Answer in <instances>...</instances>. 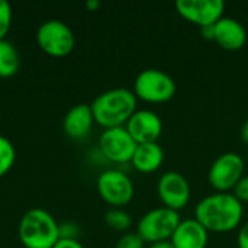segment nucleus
<instances>
[{
    "mask_svg": "<svg viewBox=\"0 0 248 248\" xmlns=\"http://www.w3.org/2000/svg\"><path fill=\"white\" fill-rule=\"evenodd\" d=\"M243 217V203L230 192L208 195L195 208V219L209 232H231L241 224Z\"/></svg>",
    "mask_w": 248,
    "mask_h": 248,
    "instance_id": "obj_1",
    "label": "nucleus"
},
{
    "mask_svg": "<svg viewBox=\"0 0 248 248\" xmlns=\"http://www.w3.org/2000/svg\"><path fill=\"white\" fill-rule=\"evenodd\" d=\"M94 122L105 129L126 125L137 112V96L132 90L116 87L100 93L90 105Z\"/></svg>",
    "mask_w": 248,
    "mask_h": 248,
    "instance_id": "obj_2",
    "label": "nucleus"
},
{
    "mask_svg": "<svg viewBox=\"0 0 248 248\" xmlns=\"http://www.w3.org/2000/svg\"><path fill=\"white\" fill-rule=\"evenodd\" d=\"M17 232L26 248H52L60 240V225L49 212L41 208L23 214Z\"/></svg>",
    "mask_w": 248,
    "mask_h": 248,
    "instance_id": "obj_3",
    "label": "nucleus"
},
{
    "mask_svg": "<svg viewBox=\"0 0 248 248\" xmlns=\"http://www.w3.org/2000/svg\"><path fill=\"white\" fill-rule=\"evenodd\" d=\"M177 86L173 77L157 68L142 70L134 81L137 99L148 103H164L176 94Z\"/></svg>",
    "mask_w": 248,
    "mask_h": 248,
    "instance_id": "obj_4",
    "label": "nucleus"
},
{
    "mask_svg": "<svg viewBox=\"0 0 248 248\" xmlns=\"http://www.w3.org/2000/svg\"><path fill=\"white\" fill-rule=\"evenodd\" d=\"M180 221L179 212L166 206L155 208L142 215L137 227V234L150 244L167 241L171 238Z\"/></svg>",
    "mask_w": 248,
    "mask_h": 248,
    "instance_id": "obj_5",
    "label": "nucleus"
},
{
    "mask_svg": "<svg viewBox=\"0 0 248 248\" xmlns=\"http://www.w3.org/2000/svg\"><path fill=\"white\" fill-rule=\"evenodd\" d=\"M39 48L51 57H65L74 49L76 38L71 28L57 19L44 22L36 32Z\"/></svg>",
    "mask_w": 248,
    "mask_h": 248,
    "instance_id": "obj_6",
    "label": "nucleus"
},
{
    "mask_svg": "<svg viewBox=\"0 0 248 248\" xmlns=\"http://www.w3.org/2000/svg\"><path fill=\"white\" fill-rule=\"evenodd\" d=\"M246 164L240 154L228 151L219 155L211 166L208 180L217 192L234 190L237 183L244 176Z\"/></svg>",
    "mask_w": 248,
    "mask_h": 248,
    "instance_id": "obj_7",
    "label": "nucleus"
},
{
    "mask_svg": "<svg viewBox=\"0 0 248 248\" xmlns=\"http://www.w3.org/2000/svg\"><path fill=\"white\" fill-rule=\"evenodd\" d=\"M96 186L100 198L115 208L128 205L135 193L131 177L124 171L115 169L103 171L97 177Z\"/></svg>",
    "mask_w": 248,
    "mask_h": 248,
    "instance_id": "obj_8",
    "label": "nucleus"
},
{
    "mask_svg": "<svg viewBox=\"0 0 248 248\" xmlns=\"http://www.w3.org/2000/svg\"><path fill=\"white\" fill-rule=\"evenodd\" d=\"M137 142L125 126L105 129L99 140L100 153L112 163H129L137 150Z\"/></svg>",
    "mask_w": 248,
    "mask_h": 248,
    "instance_id": "obj_9",
    "label": "nucleus"
},
{
    "mask_svg": "<svg viewBox=\"0 0 248 248\" xmlns=\"http://www.w3.org/2000/svg\"><path fill=\"white\" fill-rule=\"evenodd\" d=\"M176 9L186 20L205 28L215 25L225 10L222 0H177Z\"/></svg>",
    "mask_w": 248,
    "mask_h": 248,
    "instance_id": "obj_10",
    "label": "nucleus"
},
{
    "mask_svg": "<svg viewBox=\"0 0 248 248\" xmlns=\"http://www.w3.org/2000/svg\"><path fill=\"white\" fill-rule=\"evenodd\" d=\"M158 196L163 205L169 209L179 212L190 201V185L187 179L179 171H167L158 179Z\"/></svg>",
    "mask_w": 248,
    "mask_h": 248,
    "instance_id": "obj_11",
    "label": "nucleus"
},
{
    "mask_svg": "<svg viewBox=\"0 0 248 248\" xmlns=\"http://www.w3.org/2000/svg\"><path fill=\"white\" fill-rule=\"evenodd\" d=\"M125 128L137 144L157 142L163 132V121L154 110L141 109L129 118Z\"/></svg>",
    "mask_w": 248,
    "mask_h": 248,
    "instance_id": "obj_12",
    "label": "nucleus"
},
{
    "mask_svg": "<svg viewBox=\"0 0 248 248\" xmlns=\"http://www.w3.org/2000/svg\"><path fill=\"white\" fill-rule=\"evenodd\" d=\"M214 41L227 51H238L247 42V31L240 20L222 16L214 25Z\"/></svg>",
    "mask_w": 248,
    "mask_h": 248,
    "instance_id": "obj_13",
    "label": "nucleus"
},
{
    "mask_svg": "<svg viewBox=\"0 0 248 248\" xmlns=\"http://www.w3.org/2000/svg\"><path fill=\"white\" fill-rule=\"evenodd\" d=\"M170 241L176 248H206L209 231L195 218L182 219Z\"/></svg>",
    "mask_w": 248,
    "mask_h": 248,
    "instance_id": "obj_14",
    "label": "nucleus"
},
{
    "mask_svg": "<svg viewBox=\"0 0 248 248\" xmlns=\"http://www.w3.org/2000/svg\"><path fill=\"white\" fill-rule=\"evenodd\" d=\"M94 118L90 105H76L73 106L64 116L62 128L64 132L73 140H83L86 138L93 126Z\"/></svg>",
    "mask_w": 248,
    "mask_h": 248,
    "instance_id": "obj_15",
    "label": "nucleus"
},
{
    "mask_svg": "<svg viewBox=\"0 0 248 248\" xmlns=\"http://www.w3.org/2000/svg\"><path fill=\"white\" fill-rule=\"evenodd\" d=\"M164 161V151L158 142L138 144L131 160L135 170L141 173H154L157 171Z\"/></svg>",
    "mask_w": 248,
    "mask_h": 248,
    "instance_id": "obj_16",
    "label": "nucleus"
},
{
    "mask_svg": "<svg viewBox=\"0 0 248 248\" xmlns=\"http://www.w3.org/2000/svg\"><path fill=\"white\" fill-rule=\"evenodd\" d=\"M20 58L12 42L1 39L0 41V77L7 78L15 76L19 71Z\"/></svg>",
    "mask_w": 248,
    "mask_h": 248,
    "instance_id": "obj_17",
    "label": "nucleus"
},
{
    "mask_svg": "<svg viewBox=\"0 0 248 248\" xmlns=\"http://www.w3.org/2000/svg\"><path fill=\"white\" fill-rule=\"evenodd\" d=\"M16 158V151L10 140L0 135V177H3L13 166Z\"/></svg>",
    "mask_w": 248,
    "mask_h": 248,
    "instance_id": "obj_18",
    "label": "nucleus"
},
{
    "mask_svg": "<svg viewBox=\"0 0 248 248\" xmlns=\"http://www.w3.org/2000/svg\"><path fill=\"white\" fill-rule=\"evenodd\" d=\"M105 222L116 231H126L132 225V219L128 212L122 209H110L105 215Z\"/></svg>",
    "mask_w": 248,
    "mask_h": 248,
    "instance_id": "obj_19",
    "label": "nucleus"
},
{
    "mask_svg": "<svg viewBox=\"0 0 248 248\" xmlns=\"http://www.w3.org/2000/svg\"><path fill=\"white\" fill-rule=\"evenodd\" d=\"M12 25V6L6 0H0V41L4 39Z\"/></svg>",
    "mask_w": 248,
    "mask_h": 248,
    "instance_id": "obj_20",
    "label": "nucleus"
},
{
    "mask_svg": "<svg viewBox=\"0 0 248 248\" xmlns=\"http://www.w3.org/2000/svg\"><path fill=\"white\" fill-rule=\"evenodd\" d=\"M144 244L145 241L137 232H128L118 240L116 248H144Z\"/></svg>",
    "mask_w": 248,
    "mask_h": 248,
    "instance_id": "obj_21",
    "label": "nucleus"
},
{
    "mask_svg": "<svg viewBox=\"0 0 248 248\" xmlns=\"http://www.w3.org/2000/svg\"><path fill=\"white\" fill-rule=\"evenodd\" d=\"M234 196L241 203H247L248 202V174H244L241 177V180L237 183V186L234 187Z\"/></svg>",
    "mask_w": 248,
    "mask_h": 248,
    "instance_id": "obj_22",
    "label": "nucleus"
},
{
    "mask_svg": "<svg viewBox=\"0 0 248 248\" xmlns=\"http://www.w3.org/2000/svg\"><path fill=\"white\" fill-rule=\"evenodd\" d=\"M78 235V230L73 224H64L60 225V238H70V240H77L76 237Z\"/></svg>",
    "mask_w": 248,
    "mask_h": 248,
    "instance_id": "obj_23",
    "label": "nucleus"
},
{
    "mask_svg": "<svg viewBox=\"0 0 248 248\" xmlns=\"http://www.w3.org/2000/svg\"><path fill=\"white\" fill-rule=\"evenodd\" d=\"M237 244H238V248H248V221L238 231Z\"/></svg>",
    "mask_w": 248,
    "mask_h": 248,
    "instance_id": "obj_24",
    "label": "nucleus"
},
{
    "mask_svg": "<svg viewBox=\"0 0 248 248\" xmlns=\"http://www.w3.org/2000/svg\"><path fill=\"white\" fill-rule=\"evenodd\" d=\"M52 248H84L77 240H70V238H60L57 244Z\"/></svg>",
    "mask_w": 248,
    "mask_h": 248,
    "instance_id": "obj_25",
    "label": "nucleus"
},
{
    "mask_svg": "<svg viewBox=\"0 0 248 248\" xmlns=\"http://www.w3.org/2000/svg\"><path fill=\"white\" fill-rule=\"evenodd\" d=\"M201 33L203 38L206 39H212L214 41V25L212 26H205V28H201Z\"/></svg>",
    "mask_w": 248,
    "mask_h": 248,
    "instance_id": "obj_26",
    "label": "nucleus"
},
{
    "mask_svg": "<svg viewBox=\"0 0 248 248\" xmlns=\"http://www.w3.org/2000/svg\"><path fill=\"white\" fill-rule=\"evenodd\" d=\"M150 248H176L173 246V243L170 241V240H167V241H160V243H154V244H151Z\"/></svg>",
    "mask_w": 248,
    "mask_h": 248,
    "instance_id": "obj_27",
    "label": "nucleus"
},
{
    "mask_svg": "<svg viewBox=\"0 0 248 248\" xmlns=\"http://www.w3.org/2000/svg\"><path fill=\"white\" fill-rule=\"evenodd\" d=\"M86 7H87L89 10L94 12V10H97V9L100 7V1H99V0H87V1H86Z\"/></svg>",
    "mask_w": 248,
    "mask_h": 248,
    "instance_id": "obj_28",
    "label": "nucleus"
},
{
    "mask_svg": "<svg viewBox=\"0 0 248 248\" xmlns=\"http://www.w3.org/2000/svg\"><path fill=\"white\" fill-rule=\"evenodd\" d=\"M241 140L248 144V119L244 122V125L241 128Z\"/></svg>",
    "mask_w": 248,
    "mask_h": 248,
    "instance_id": "obj_29",
    "label": "nucleus"
}]
</instances>
